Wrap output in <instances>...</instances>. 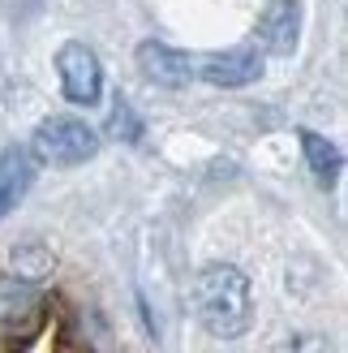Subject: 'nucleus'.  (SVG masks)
Here are the masks:
<instances>
[{
  "label": "nucleus",
  "mask_w": 348,
  "mask_h": 353,
  "mask_svg": "<svg viewBox=\"0 0 348 353\" xmlns=\"http://www.w3.org/2000/svg\"><path fill=\"white\" fill-rule=\"evenodd\" d=\"M194 314L211 336L232 341L254 323V293L250 280L232 263H211L194 280Z\"/></svg>",
  "instance_id": "nucleus-1"
},
{
  "label": "nucleus",
  "mask_w": 348,
  "mask_h": 353,
  "mask_svg": "<svg viewBox=\"0 0 348 353\" xmlns=\"http://www.w3.org/2000/svg\"><path fill=\"white\" fill-rule=\"evenodd\" d=\"M30 151L39 155L43 164L74 168V164H86L99 151V134L86 125V121H78V117H47L43 125L34 130Z\"/></svg>",
  "instance_id": "nucleus-2"
},
{
  "label": "nucleus",
  "mask_w": 348,
  "mask_h": 353,
  "mask_svg": "<svg viewBox=\"0 0 348 353\" xmlns=\"http://www.w3.org/2000/svg\"><path fill=\"white\" fill-rule=\"evenodd\" d=\"M56 74H61V91L69 103H82L91 108L103 95V65L86 43H65L56 52Z\"/></svg>",
  "instance_id": "nucleus-3"
},
{
  "label": "nucleus",
  "mask_w": 348,
  "mask_h": 353,
  "mask_svg": "<svg viewBox=\"0 0 348 353\" xmlns=\"http://www.w3.org/2000/svg\"><path fill=\"white\" fill-rule=\"evenodd\" d=\"M138 69H142V78H151L155 86H168V91H181V86H189V78H194L189 52H177L160 39L138 43Z\"/></svg>",
  "instance_id": "nucleus-4"
},
{
  "label": "nucleus",
  "mask_w": 348,
  "mask_h": 353,
  "mask_svg": "<svg viewBox=\"0 0 348 353\" xmlns=\"http://www.w3.org/2000/svg\"><path fill=\"white\" fill-rule=\"evenodd\" d=\"M297 39H301V5L297 0H271L258 17V43L275 57H292Z\"/></svg>",
  "instance_id": "nucleus-5"
},
{
  "label": "nucleus",
  "mask_w": 348,
  "mask_h": 353,
  "mask_svg": "<svg viewBox=\"0 0 348 353\" xmlns=\"http://www.w3.org/2000/svg\"><path fill=\"white\" fill-rule=\"evenodd\" d=\"M194 74H202L211 86H224V91H237V86H250L263 78V57L258 52H215V57H206L202 65H194Z\"/></svg>",
  "instance_id": "nucleus-6"
},
{
  "label": "nucleus",
  "mask_w": 348,
  "mask_h": 353,
  "mask_svg": "<svg viewBox=\"0 0 348 353\" xmlns=\"http://www.w3.org/2000/svg\"><path fill=\"white\" fill-rule=\"evenodd\" d=\"M34 314H39V289L34 280L22 276H0V327H30Z\"/></svg>",
  "instance_id": "nucleus-7"
},
{
  "label": "nucleus",
  "mask_w": 348,
  "mask_h": 353,
  "mask_svg": "<svg viewBox=\"0 0 348 353\" xmlns=\"http://www.w3.org/2000/svg\"><path fill=\"white\" fill-rule=\"evenodd\" d=\"M34 181V155L13 147L0 155V216H9V211L22 203V194L30 190Z\"/></svg>",
  "instance_id": "nucleus-8"
},
{
  "label": "nucleus",
  "mask_w": 348,
  "mask_h": 353,
  "mask_svg": "<svg viewBox=\"0 0 348 353\" xmlns=\"http://www.w3.org/2000/svg\"><path fill=\"white\" fill-rule=\"evenodd\" d=\"M301 151H305V164H309V172H314V181L318 185H336V176L344 168L340 147L327 143V138L314 134V130H301Z\"/></svg>",
  "instance_id": "nucleus-9"
},
{
  "label": "nucleus",
  "mask_w": 348,
  "mask_h": 353,
  "mask_svg": "<svg viewBox=\"0 0 348 353\" xmlns=\"http://www.w3.org/2000/svg\"><path fill=\"white\" fill-rule=\"evenodd\" d=\"M52 272V250L43 241H22V245H13V276H22V280H39Z\"/></svg>",
  "instance_id": "nucleus-10"
},
{
  "label": "nucleus",
  "mask_w": 348,
  "mask_h": 353,
  "mask_svg": "<svg viewBox=\"0 0 348 353\" xmlns=\"http://www.w3.org/2000/svg\"><path fill=\"white\" fill-rule=\"evenodd\" d=\"M108 134L116 138V143H138V134H142V121L133 117V108H129L125 99H116L112 121H108Z\"/></svg>",
  "instance_id": "nucleus-11"
},
{
  "label": "nucleus",
  "mask_w": 348,
  "mask_h": 353,
  "mask_svg": "<svg viewBox=\"0 0 348 353\" xmlns=\"http://www.w3.org/2000/svg\"><path fill=\"white\" fill-rule=\"evenodd\" d=\"M288 353H331V345L318 341V336H301V341H292Z\"/></svg>",
  "instance_id": "nucleus-12"
}]
</instances>
